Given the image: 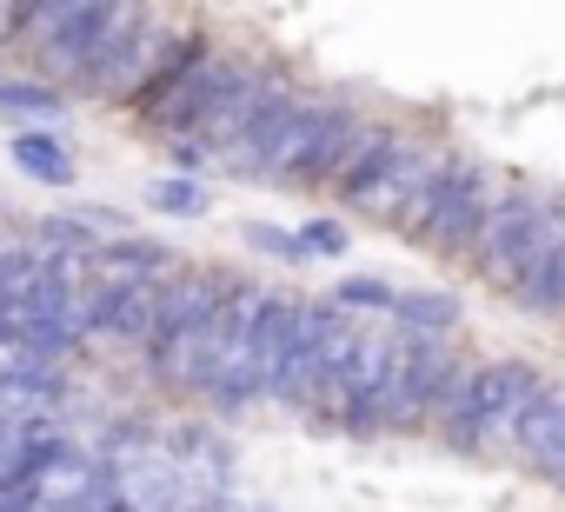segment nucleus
Listing matches in <instances>:
<instances>
[{
  "label": "nucleus",
  "instance_id": "f257e3e1",
  "mask_svg": "<svg viewBox=\"0 0 565 512\" xmlns=\"http://www.w3.org/2000/svg\"><path fill=\"white\" fill-rule=\"evenodd\" d=\"M120 21H127V8H114V0H28L14 61H21V74L61 87L74 100V87L94 74V61L120 34Z\"/></svg>",
  "mask_w": 565,
  "mask_h": 512
},
{
  "label": "nucleus",
  "instance_id": "f03ea898",
  "mask_svg": "<svg viewBox=\"0 0 565 512\" xmlns=\"http://www.w3.org/2000/svg\"><path fill=\"white\" fill-rule=\"evenodd\" d=\"M545 386V373L519 353H499V360H472L452 406L439 413V446L459 452V459H486V452H505L512 446V426L519 413L532 406V393Z\"/></svg>",
  "mask_w": 565,
  "mask_h": 512
},
{
  "label": "nucleus",
  "instance_id": "7ed1b4c3",
  "mask_svg": "<svg viewBox=\"0 0 565 512\" xmlns=\"http://www.w3.org/2000/svg\"><path fill=\"white\" fill-rule=\"evenodd\" d=\"M373 107L366 100H347V94H313L300 100L294 127L279 134V147L259 160V173L246 186H279V193H333L347 153H353V134Z\"/></svg>",
  "mask_w": 565,
  "mask_h": 512
},
{
  "label": "nucleus",
  "instance_id": "20e7f679",
  "mask_svg": "<svg viewBox=\"0 0 565 512\" xmlns=\"http://www.w3.org/2000/svg\"><path fill=\"white\" fill-rule=\"evenodd\" d=\"M360 333H366V320L340 313L333 300H300V327H294L287 366H279V380L266 386V399L287 406V413H300V419H313L320 399L340 386V373H347Z\"/></svg>",
  "mask_w": 565,
  "mask_h": 512
},
{
  "label": "nucleus",
  "instance_id": "39448f33",
  "mask_svg": "<svg viewBox=\"0 0 565 512\" xmlns=\"http://www.w3.org/2000/svg\"><path fill=\"white\" fill-rule=\"evenodd\" d=\"M479 353H459V340H406L393 346V373H386V406H380V433H433L439 413L452 406L466 366Z\"/></svg>",
  "mask_w": 565,
  "mask_h": 512
},
{
  "label": "nucleus",
  "instance_id": "423d86ee",
  "mask_svg": "<svg viewBox=\"0 0 565 512\" xmlns=\"http://www.w3.org/2000/svg\"><path fill=\"white\" fill-rule=\"evenodd\" d=\"M452 153H459V147H452L446 134L406 120V134H399V147H393V160H386V173H380L373 193L360 200V220H373V226H386V233H399V239L413 246V233H419V220H426V206H433L446 167H452Z\"/></svg>",
  "mask_w": 565,
  "mask_h": 512
},
{
  "label": "nucleus",
  "instance_id": "0eeeda50",
  "mask_svg": "<svg viewBox=\"0 0 565 512\" xmlns=\"http://www.w3.org/2000/svg\"><path fill=\"white\" fill-rule=\"evenodd\" d=\"M492 193H499V167L486 153L459 147L452 167H446V180H439V193H433V206H426V220H419V233H413V246L433 253V260H459L466 267L472 260V239L486 226Z\"/></svg>",
  "mask_w": 565,
  "mask_h": 512
},
{
  "label": "nucleus",
  "instance_id": "6e6552de",
  "mask_svg": "<svg viewBox=\"0 0 565 512\" xmlns=\"http://www.w3.org/2000/svg\"><path fill=\"white\" fill-rule=\"evenodd\" d=\"M180 28V14L173 8H127V21H120V34L107 41V54L94 61V74L74 87V100H94V107H134V94L147 87V74H153V61H160V47H167V34Z\"/></svg>",
  "mask_w": 565,
  "mask_h": 512
},
{
  "label": "nucleus",
  "instance_id": "1a4fd4ad",
  "mask_svg": "<svg viewBox=\"0 0 565 512\" xmlns=\"http://www.w3.org/2000/svg\"><path fill=\"white\" fill-rule=\"evenodd\" d=\"M259 61H266L259 47H220V54H213L206 67H193V74H186V81H180V87H173V94H167L140 127H147V134H160L167 147H173V140H193V134H200V127H206V120H213V114H220V107L253 81V67H259Z\"/></svg>",
  "mask_w": 565,
  "mask_h": 512
},
{
  "label": "nucleus",
  "instance_id": "9d476101",
  "mask_svg": "<svg viewBox=\"0 0 565 512\" xmlns=\"http://www.w3.org/2000/svg\"><path fill=\"white\" fill-rule=\"evenodd\" d=\"M545 200H552V186H539V180H525V173H499V193H492V206H486V226H479L472 260H466L486 287L505 294V280L519 274V253H525V239H532Z\"/></svg>",
  "mask_w": 565,
  "mask_h": 512
},
{
  "label": "nucleus",
  "instance_id": "9b49d317",
  "mask_svg": "<svg viewBox=\"0 0 565 512\" xmlns=\"http://www.w3.org/2000/svg\"><path fill=\"white\" fill-rule=\"evenodd\" d=\"M393 346H399V333H393L386 320H366V333H360V346H353V360H347L340 386L320 399V413H313V419H333V426H340V433H353V439H380V406H386Z\"/></svg>",
  "mask_w": 565,
  "mask_h": 512
},
{
  "label": "nucleus",
  "instance_id": "f8f14e48",
  "mask_svg": "<svg viewBox=\"0 0 565 512\" xmlns=\"http://www.w3.org/2000/svg\"><path fill=\"white\" fill-rule=\"evenodd\" d=\"M505 300L525 320H565V193L545 200V213L519 253V274L505 280Z\"/></svg>",
  "mask_w": 565,
  "mask_h": 512
},
{
  "label": "nucleus",
  "instance_id": "ddd939ff",
  "mask_svg": "<svg viewBox=\"0 0 565 512\" xmlns=\"http://www.w3.org/2000/svg\"><path fill=\"white\" fill-rule=\"evenodd\" d=\"M505 452H512L525 472H539L545 486L565 492V380H545V386L532 393V406L519 413Z\"/></svg>",
  "mask_w": 565,
  "mask_h": 512
},
{
  "label": "nucleus",
  "instance_id": "4468645a",
  "mask_svg": "<svg viewBox=\"0 0 565 512\" xmlns=\"http://www.w3.org/2000/svg\"><path fill=\"white\" fill-rule=\"evenodd\" d=\"M213 54H220V34H213L200 14H180V28L167 34L160 61H153V74H147V87L134 94V107H127V114H134V120H147V114H153V107H160V100H167V94H173L193 67H206Z\"/></svg>",
  "mask_w": 565,
  "mask_h": 512
},
{
  "label": "nucleus",
  "instance_id": "2eb2a0df",
  "mask_svg": "<svg viewBox=\"0 0 565 512\" xmlns=\"http://www.w3.org/2000/svg\"><path fill=\"white\" fill-rule=\"evenodd\" d=\"M399 134H406V120L399 114H366L360 120V134H353V153H347V167H340V180H333V206L340 213H360V200L373 193V180L386 173V160H393V147H399Z\"/></svg>",
  "mask_w": 565,
  "mask_h": 512
},
{
  "label": "nucleus",
  "instance_id": "dca6fc26",
  "mask_svg": "<svg viewBox=\"0 0 565 512\" xmlns=\"http://www.w3.org/2000/svg\"><path fill=\"white\" fill-rule=\"evenodd\" d=\"M74 114V100L21 67H0V127L8 134H61V120Z\"/></svg>",
  "mask_w": 565,
  "mask_h": 512
},
{
  "label": "nucleus",
  "instance_id": "f3484780",
  "mask_svg": "<svg viewBox=\"0 0 565 512\" xmlns=\"http://www.w3.org/2000/svg\"><path fill=\"white\" fill-rule=\"evenodd\" d=\"M8 160L21 180L47 186V193H74L81 186V153L67 134H8Z\"/></svg>",
  "mask_w": 565,
  "mask_h": 512
},
{
  "label": "nucleus",
  "instance_id": "a211bd4d",
  "mask_svg": "<svg viewBox=\"0 0 565 512\" xmlns=\"http://www.w3.org/2000/svg\"><path fill=\"white\" fill-rule=\"evenodd\" d=\"M386 327L406 333V340H459V327H466V300L446 294V287H406Z\"/></svg>",
  "mask_w": 565,
  "mask_h": 512
},
{
  "label": "nucleus",
  "instance_id": "6ab92c4d",
  "mask_svg": "<svg viewBox=\"0 0 565 512\" xmlns=\"http://www.w3.org/2000/svg\"><path fill=\"white\" fill-rule=\"evenodd\" d=\"M327 300H333L340 313H353V320H393L399 287H393V280H380V274H340Z\"/></svg>",
  "mask_w": 565,
  "mask_h": 512
},
{
  "label": "nucleus",
  "instance_id": "aec40b11",
  "mask_svg": "<svg viewBox=\"0 0 565 512\" xmlns=\"http://www.w3.org/2000/svg\"><path fill=\"white\" fill-rule=\"evenodd\" d=\"M147 206L160 220H200V213H213V186L186 180V173H153L147 180Z\"/></svg>",
  "mask_w": 565,
  "mask_h": 512
},
{
  "label": "nucleus",
  "instance_id": "412c9836",
  "mask_svg": "<svg viewBox=\"0 0 565 512\" xmlns=\"http://www.w3.org/2000/svg\"><path fill=\"white\" fill-rule=\"evenodd\" d=\"M294 239L307 253V267L313 260H347V253H353V220L347 213H313V220L294 226Z\"/></svg>",
  "mask_w": 565,
  "mask_h": 512
},
{
  "label": "nucleus",
  "instance_id": "4be33fe9",
  "mask_svg": "<svg viewBox=\"0 0 565 512\" xmlns=\"http://www.w3.org/2000/svg\"><path fill=\"white\" fill-rule=\"evenodd\" d=\"M239 246L253 253V260H279V267H307V253H300L294 226H279V220H239Z\"/></svg>",
  "mask_w": 565,
  "mask_h": 512
},
{
  "label": "nucleus",
  "instance_id": "5701e85b",
  "mask_svg": "<svg viewBox=\"0 0 565 512\" xmlns=\"http://www.w3.org/2000/svg\"><path fill=\"white\" fill-rule=\"evenodd\" d=\"M21 21H28V0H0V54H14Z\"/></svg>",
  "mask_w": 565,
  "mask_h": 512
},
{
  "label": "nucleus",
  "instance_id": "b1692460",
  "mask_svg": "<svg viewBox=\"0 0 565 512\" xmlns=\"http://www.w3.org/2000/svg\"><path fill=\"white\" fill-rule=\"evenodd\" d=\"M0 512H41V486H34V479L8 486V492H0Z\"/></svg>",
  "mask_w": 565,
  "mask_h": 512
}]
</instances>
